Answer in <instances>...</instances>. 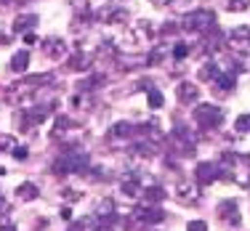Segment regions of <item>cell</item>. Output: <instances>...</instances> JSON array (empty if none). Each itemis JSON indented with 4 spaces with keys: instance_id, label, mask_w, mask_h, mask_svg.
I'll list each match as a JSON object with an SVG mask.
<instances>
[{
    "instance_id": "1",
    "label": "cell",
    "mask_w": 250,
    "mask_h": 231,
    "mask_svg": "<svg viewBox=\"0 0 250 231\" xmlns=\"http://www.w3.org/2000/svg\"><path fill=\"white\" fill-rule=\"evenodd\" d=\"M208 24H213V14H210V11H194L192 16H187V27L189 29H205Z\"/></svg>"
},
{
    "instance_id": "2",
    "label": "cell",
    "mask_w": 250,
    "mask_h": 231,
    "mask_svg": "<svg viewBox=\"0 0 250 231\" xmlns=\"http://www.w3.org/2000/svg\"><path fill=\"white\" fill-rule=\"evenodd\" d=\"M194 117H197V122H202V125H216V122L221 120V112H218L216 106H200V109L194 112Z\"/></svg>"
},
{
    "instance_id": "3",
    "label": "cell",
    "mask_w": 250,
    "mask_h": 231,
    "mask_svg": "<svg viewBox=\"0 0 250 231\" xmlns=\"http://www.w3.org/2000/svg\"><path fill=\"white\" fill-rule=\"evenodd\" d=\"M43 51L48 53L51 58H62L64 53H67V45H64V40H59V38H48L43 43Z\"/></svg>"
},
{
    "instance_id": "4",
    "label": "cell",
    "mask_w": 250,
    "mask_h": 231,
    "mask_svg": "<svg viewBox=\"0 0 250 231\" xmlns=\"http://www.w3.org/2000/svg\"><path fill=\"white\" fill-rule=\"evenodd\" d=\"M38 186H35V183H21V186L19 189H16V197H19L21 199V202H32V199H38Z\"/></svg>"
},
{
    "instance_id": "5",
    "label": "cell",
    "mask_w": 250,
    "mask_h": 231,
    "mask_svg": "<svg viewBox=\"0 0 250 231\" xmlns=\"http://www.w3.org/2000/svg\"><path fill=\"white\" fill-rule=\"evenodd\" d=\"M218 210H221V218L231 221L234 226L240 223V215H237V205L234 202H221V205H218Z\"/></svg>"
},
{
    "instance_id": "6",
    "label": "cell",
    "mask_w": 250,
    "mask_h": 231,
    "mask_svg": "<svg viewBox=\"0 0 250 231\" xmlns=\"http://www.w3.org/2000/svg\"><path fill=\"white\" fill-rule=\"evenodd\" d=\"M27 67H29V53L27 51H19L11 58V69H14V72H27Z\"/></svg>"
},
{
    "instance_id": "7",
    "label": "cell",
    "mask_w": 250,
    "mask_h": 231,
    "mask_svg": "<svg viewBox=\"0 0 250 231\" xmlns=\"http://www.w3.org/2000/svg\"><path fill=\"white\" fill-rule=\"evenodd\" d=\"M88 64H91V58H88V56H83V53H75V56L69 58V64H67V67L72 69V72H85V69H88Z\"/></svg>"
},
{
    "instance_id": "8",
    "label": "cell",
    "mask_w": 250,
    "mask_h": 231,
    "mask_svg": "<svg viewBox=\"0 0 250 231\" xmlns=\"http://www.w3.org/2000/svg\"><path fill=\"white\" fill-rule=\"evenodd\" d=\"M229 40H234L240 45H248L250 43V27H234L229 32Z\"/></svg>"
},
{
    "instance_id": "9",
    "label": "cell",
    "mask_w": 250,
    "mask_h": 231,
    "mask_svg": "<svg viewBox=\"0 0 250 231\" xmlns=\"http://www.w3.org/2000/svg\"><path fill=\"white\" fill-rule=\"evenodd\" d=\"M176 197L181 199V202H187V199H189V202H194V199H197V189L189 186V183H181V186L176 189Z\"/></svg>"
},
{
    "instance_id": "10",
    "label": "cell",
    "mask_w": 250,
    "mask_h": 231,
    "mask_svg": "<svg viewBox=\"0 0 250 231\" xmlns=\"http://www.w3.org/2000/svg\"><path fill=\"white\" fill-rule=\"evenodd\" d=\"M197 178L202 181V183H208V181H216L218 178V173H216V168H213V165H200L197 168Z\"/></svg>"
},
{
    "instance_id": "11",
    "label": "cell",
    "mask_w": 250,
    "mask_h": 231,
    "mask_svg": "<svg viewBox=\"0 0 250 231\" xmlns=\"http://www.w3.org/2000/svg\"><path fill=\"white\" fill-rule=\"evenodd\" d=\"M35 21H38V16H32V14H27V16H19V19L14 21V29H16V32H24V29L35 27Z\"/></svg>"
},
{
    "instance_id": "12",
    "label": "cell",
    "mask_w": 250,
    "mask_h": 231,
    "mask_svg": "<svg viewBox=\"0 0 250 231\" xmlns=\"http://www.w3.org/2000/svg\"><path fill=\"white\" fill-rule=\"evenodd\" d=\"M123 194H125V197H130V199H136L141 194V186L136 181H123Z\"/></svg>"
},
{
    "instance_id": "13",
    "label": "cell",
    "mask_w": 250,
    "mask_h": 231,
    "mask_svg": "<svg viewBox=\"0 0 250 231\" xmlns=\"http://www.w3.org/2000/svg\"><path fill=\"white\" fill-rule=\"evenodd\" d=\"M178 98H181V101H194V98H197V88L194 85H181L178 88Z\"/></svg>"
},
{
    "instance_id": "14",
    "label": "cell",
    "mask_w": 250,
    "mask_h": 231,
    "mask_svg": "<svg viewBox=\"0 0 250 231\" xmlns=\"http://www.w3.org/2000/svg\"><path fill=\"white\" fill-rule=\"evenodd\" d=\"M16 138L14 135H5V133H0V152H14L16 149Z\"/></svg>"
},
{
    "instance_id": "15",
    "label": "cell",
    "mask_w": 250,
    "mask_h": 231,
    "mask_svg": "<svg viewBox=\"0 0 250 231\" xmlns=\"http://www.w3.org/2000/svg\"><path fill=\"white\" fill-rule=\"evenodd\" d=\"M130 133H133V128H130L128 122H117L115 130H112V135H115V138H128Z\"/></svg>"
},
{
    "instance_id": "16",
    "label": "cell",
    "mask_w": 250,
    "mask_h": 231,
    "mask_svg": "<svg viewBox=\"0 0 250 231\" xmlns=\"http://www.w3.org/2000/svg\"><path fill=\"white\" fill-rule=\"evenodd\" d=\"M104 19L109 21V24H120V21H125V19H128V14H125L123 8H117V11H109V14L104 16Z\"/></svg>"
},
{
    "instance_id": "17",
    "label": "cell",
    "mask_w": 250,
    "mask_h": 231,
    "mask_svg": "<svg viewBox=\"0 0 250 231\" xmlns=\"http://www.w3.org/2000/svg\"><path fill=\"white\" fill-rule=\"evenodd\" d=\"M165 194H163V189H157V186H152V189H146V202H160Z\"/></svg>"
},
{
    "instance_id": "18",
    "label": "cell",
    "mask_w": 250,
    "mask_h": 231,
    "mask_svg": "<svg viewBox=\"0 0 250 231\" xmlns=\"http://www.w3.org/2000/svg\"><path fill=\"white\" fill-rule=\"evenodd\" d=\"M250 8V0H229V11H245Z\"/></svg>"
},
{
    "instance_id": "19",
    "label": "cell",
    "mask_w": 250,
    "mask_h": 231,
    "mask_svg": "<svg viewBox=\"0 0 250 231\" xmlns=\"http://www.w3.org/2000/svg\"><path fill=\"white\" fill-rule=\"evenodd\" d=\"M237 128H240V130H250V115H242L240 120H237Z\"/></svg>"
},
{
    "instance_id": "20",
    "label": "cell",
    "mask_w": 250,
    "mask_h": 231,
    "mask_svg": "<svg viewBox=\"0 0 250 231\" xmlns=\"http://www.w3.org/2000/svg\"><path fill=\"white\" fill-rule=\"evenodd\" d=\"M149 104H152V106H160V104H163V96H160L157 91H152V93H149Z\"/></svg>"
},
{
    "instance_id": "21",
    "label": "cell",
    "mask_w": 250,
    "mask_h": 231,
    "mask_svg": "<svg viewBox=\"0 0 250 231\" xmlns=\"http://www.w3.org/2000/svg\"><path fill=\"white\" fill-rule=\"evenodd\" d=\"M64 197H67L69 202H75V199H80V194H77L75 189H64Z\"/></svg>"
},
{
    "instance_id": "22",
    "label": "cell",
    "mask_w": 250,
    "mask_h": 231,
    "mask_svg": "<svg viewBox=\"0 0 250 231\" xmlns=\"http://www.w3.org/2000/svg\"><path fill=\"white\" fill-rule=\"evenodd\" d=\"M14 157H16V159H27V149H24V146H16V149H14Z\"/></svg>"
},
{
    "instance_id": "23",
    "label": "cell",
    "mask_w": 250,
    "mask_h": 231,
    "mask_svg": "<svg viewBox=\"0 0 250 231\" xmlns=\"http://www.w3.org/2000/svg\"><path fill=\"white\" fill-rule=\"evenodd\" d=\"M189 231H205V223H202V221H192V223H189Z\"/></svg>"
},
{
    "instance_id": "24",
    "label": "cell",
    "mask_w": 250,
    "mask_h": 231,
    "mask_svg": "<svg viewBox=\"0 0 250 231\" xmlns=\"http://www.w3.org/2000/svg\"><path fill=\"white\" fill-rule=\"evenodd\" d=\"M170 5H173L176 11H184V8H187V0H173Z\"/></svg>"
},
{
    "instance_id": "25",
    "label": "cell",
    "mask_w": 250,
    "mask_h": 231,
    "mask_svg": "<svg viewBox=\"0 0 250 231\" xmlns=\"http://www.w3.org/2000/svg\"><path fill=\"white\" fill-rule=\"evenodd\" d=\"M187 51H189L187 45H178V48H176V56H178V58H181V56H187Z\"/></svg>"
},
{
    "instance_id": "26",
    "label": "cell",
    "mask_w": 250,
    "mask_h": 231,
    "mask_svg": "<svg viewBox=\"0 0 250 231\" xmlns=\"http://www.w3.org/2000/svg\"><path fill=\"white\" fill-rule=\"evenodd\" d=\"M62 218H64V221H69V218H72V210H69V207H64V210H62Z\"/></svg>"
},
{
    "instance_id": "27",
    "label": "cell",
    "mask_w": 250,
    "mask_h": 231,
    "mask_svg": "<svg viewBox=\"0 0 250 231\" xmlns=\"http://www.w3.org/2000/svg\"><path fill=\"white\" fill-rule=\"evenodd\" d=\"M0 231H16V229L11 226V223H0Z\"/></svg>"
},
{
    "instance_id": "28",
    "label": "cell",
    "mask_w": 250,
    "mask_h": 231,
    "mask_svg": "<svg viewBox=\"0 0 250 231\" xmlns=\"http://www.w3.org/2000/svg\"><path fill=\"white\" fill-rule=\"evenodd\" d=\"M154 3H165V0H154Z\"/></svg>"
}]
</instances>
